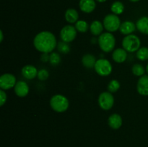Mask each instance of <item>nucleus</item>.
I'll use <instances>...</instances> for the list:
<instances>
[{"mask_svg":"<svg viewBox=\"0 0 148 147\" xmlns=\"http://www.w3.org/2000/svg\"><path fill=\"white\" fill-rule=\"evenodd\" d=\"M35 48L41 53H52L57 46L54 35L49 31H43L38 33L33 40Z\"/></svg>","mask_w":148,"mask_h":147,"instance_id":"f257e3e1","label":"nucleus"},{"mask_svg":"<svg viewBox=\"0 0 148 147\" xmlns=\"http://www.w3.org/2000/svg\"><path fill=\"white\" fill-rule=\"evenodd\" d=\"M98 44L103 51L105 53H109L112 51L115 47V37L109 32L102 33L98 37Z\"/></svg>","mask_w":148,"mask_h":147,"instance_id":"f03ea898","label":"nucleus"},{"mask_svg":"<svg viewBox=\"0 0 148 147\" xmlns=\"http://www.w3.org/2000/svg\"><path fill=\"white\" fill-rule=\"evenodd\" d=\"M69 102L68 99L62 95H53L50 99V106L55 112H65L69 108Z\"/></svg>","mask_w":148,"mask_h":147,"instance_id":"7ed1b4c3","label":"nucleus"},{"mask_svg":"<svg viewBox=\"0 0 148 147\" xmlns=\"http://www.w3.org/2000/svg\"><path fill=\"white\" fill-rule=\"evenodd\" d=\"M140 45L141 42L140 38L136 35H128L124 37L122 40L123 48L130 53L137 51L140 48Z\"/></svg>","mask_w":148,"mask_h":147,"instance_id":"20e7f679","label":"nucleus"},{"mask_svg":"<svg viewBox=\"0 0 148 147\" xmlns=\"http://www.w3.org/2000/svg\"><path fill=\"white\" fill-rule=\"evenodd\" d=\"M103 24L106 30H108L109 33H113L119 30L121 22L119 17L116 14H109L103 19Z\"/></svg>","mask_w":148,"mask_h":147,"instance_id":"39448f33","label":"nucleus"},{"mask_svg":"<svg viewBox=\"0 0 148 147\" xmlns=\"http://www.w3.org/2000/svg\"><path fill=\"white\" fill-rule=\"evenodd\" d=\"M95 70L98 75L101 76H107L112 71V65L108 60L106 59H100L96 61Z\"/></svg>","mask_w":148,"mask_h":147,"instance_id":"423d86ee","label":"nucleus"},{"mask_svg":"<svg viewBox=\"0 0 148 147\" xmlns=\"http://www.w3.org/2000/svg\"><path fill=\"white\" fill-rule=\"evenodd\" d=\"M114 97L112 93L109 92H104L100 95L98 97V105L101 109L108 110L114 106Z\"/></svg>","mask_w":148,"mask_h":147,"instance_id":"0eeeda50","label":"nucleus"},{"mask_svg":"<svg viewBox=\"0 0 148 147\" xmlns=\"http://www.w3.org/2000/svg\"><path fill=\"white\" fill-rule=\"evenodd\" d=\"M77 36V30L74 26L68 24L64 26L60 31V37L62 41L70 43L73 41Z\"/></svg>","mask_w":148,"mask_h":147,"instance_id":"6e6552de","label":"nucleus"},{"mask_svg":"<svg viewBox=\"0 0 148 147\" xmlns=\"http://www.w3.org/2000/svg\"><path fill=\"white\" fill-rule=\"evenodd\" d=\"M17 81L15 76L12 74H4L0 77V87L3 90L10 89L14 87Z\"/></svg>","mask_w":148,"mask_h":147,"instance_id":"1a4fd4ad","label":"nucleus"},{"mask_svg":"<svg viewBox=\"0 0 148 147\" xmlns=\"http://www.w3.org/2000/svg\"><path fill=\"white\" fill-rule=\"evenodd\" d=\"M16 95L20 97H25L29 93V86L24 81H18L14 87Z\"/></svg>","mask_w":148,"mask_h":147,"instance_id":"9d476101","label":"nucleus"},{"mask_svg":"<svg viewBox=\"0 0 148 147\" xmlns=\"http://www.w3.org/2000/svg\"><path fill=\"white\" fill-rule=\"evenodd\" d=\"M137 90L140 95L148 96V75L141 76L137 82Z\"/></svg>","mask_w":148,"mask_h":147,"instance_id":"9b49d317","label":"nucleus"},{"mask_svg":"<svg viewBox=\"0 0 148 147\" xmlns=\"http://www.w3.org/2000/svg\"><path fill=\"white\" fill-rule=\"evenodd\" d=\"M22 74L25 79H33L38 76V72L36 67L33 65H26L22 69Z\"/></svg>","mask_w":148,"mask_h":147,"instance_id":"f8f14e48","label":"nucleus"},{"mask_svg":"<svg viewBox=\"0 0 148 147\" xmlns=\"http://www.w3.org/2000/svg\"><path fill=\"white\" fill-rule=\"evenodd\" d=\"M108 125L111 127L113 129H119L121 127L123 123L122 118L120 115L117 113L112 114L111 115H110L109 118L108 119Z\"/></svg>","mask_w":148,"mask_h":147,"instance_id":"ddd939ff","label":"nucleus"},{"mask_svg":"<svg viewBox=\"0 0 148 147\" xmlns=\"http://www.w3.org/2000/svg\"><path fill=\"white\" fill-rule=\"evenodd\" d=\"M79 6L81 11L85 13H90L94 11L96 4L94 0H80Z\"/></svg>","mask_w":148,"mask_h":147,"instance_id":"4468645a","label":"nucleus"},{"mask_svg":"<svg viewBox=\"0 0 148 147\" xmlns=\"http://www.w3.org/2000/svg\"><path fill=\"white\" fill-rule=\"evenodd\" d=\"M113 60L118 63H123L127 60V51L124 48H116L114 50L112 54Z\"/></svg>","mask_w":148,"mask_h":147,"instance_id":"2eb2a0df","label":"nucleus"},{"mask_svg":"<svg viewBox=\"0 0 148 147\" xmlns=\"http://www.w3.org/2000/svg\"><path fill=\"white\" fill-rule=\"evenodd\" d=\"M136 24L132 21H124L121 24L119 30L122 34L128 35L136 30Z\"/></svg>","mask_w":148,"mask_h":147,"instance_id":"dca6fc26","label":"nucleus"},{"mask_svg":"<svg viewBox=\"0 0 148 147\" xmlns=\"http://www.w3.org/2000/svg\"><path fill=\"white\" fill-rule=\"evenodd\" d=\"M137 29L141 33L148 35V17L144 16L139 19L136 23Z\"/></svg>","mask_w":148,"mask_h":147,"instance_id":"f3484780","label":"nucleus"},{"mask_svg":"<svg viewBox=\"0 0 148 147\" xmlns=\"http://www.w3.org/2000/svg\"><path fill=\"white\" fill-rule=\"evenodd\" d=\"M104 26L101 22L98 21V20H95L91 23L90 26V30L91 33L93 35H101L103 33V30Z\"/></svg>","mask_w":148,"mask_h":147,"instance_id":"a211bd4d","label":"nucleus"},{"mask_svg":"<svg viewBox=\"0 0 148 147\" xmlns=\"http://www.w3.org/2000/svg\"><path fill=\"white\" fill-rule=\"evenodd\" d=\"M78 17L79 14L75 9H68L65 12V19L69 23H76L78 21Z\"/></svg>","mask_w":148,"mask_h":147,"instance_id":"6ab92c4d","label":"nucleus"},{"mask_svg":"<svg viewBox=\"0 0 148 147\" xmlns=\"http://www.w3.org/2000/svg\"><path fill=\"white\" fill-rule=\"evenodd\" d=\"M82 63L85 67L88 68V69H92L95 66L96 59L93 55L85 54L84 55L82 59Z\"/></svg>","mask_w":148,"mask_h":147,"instance_id":"aec40b11","label":"nucleus"},{"mask_svg":"<svg viewBox=\"0 0 148 147\" xmlns=\"http://www.w3.org/2000/svg\"><path fill=\"white\" fill-rule=\"evenodd\" d=\"M111 10L113 12V14L119 15V14H121L123 13L124 10V6L123 3H121V1H114L112 4V5H111Z\"/></svg>","mask_w":148,"mask_h":147,"instance_id":"412c9836","label":"nucleus"},{"mask_svg":"<svg viewBox=\"0 0 148 147\" xmlns=\"http://www.w3.org/2000/svg\"><path fill=\"white\" fill-rule=\"evenodd\" d=\"M75 28L77 31L79 33H86L88 30L89 26H88V22L85 20H78L76 23H75Z\"/></svg>","mask_w":148,"mask_h":147,"instance_id":"4be33fe9","label":"nucleus"},{"mask_svg":"<svg viewBox=\"0 0 148 147\" xmlns=\"http://www.w3.org/2000/svg\"><path fill=\"white\" fill-rule=\"evenodd\" d=\"M132 73L134 74L135 76H143L145 75V67L142 64L140 63H136L132 66Z\"/></svg>","mask_w":148,"mask_h":147,"instance_id":"5701e85b","label":"nucleus"},{"mask_svg":"<svg viewBox=\"0 0 148 147\" xmlns=\"http://www.w3.org/2000/svg\"><path fill=\"white\" fill-rule=\"evenodd\" d=\"M137 58L140 61L148 60V48H140L137 51Z\"/></svg>","mask_w":148,"mask_h":147,"instance_id":"b1692460","label":"nucleus"},{"mask_svg":"<svg viewBox=\"0 0 148 147\" xmlns=\"http://www.w3.org/2000/svg\"><path fill=\"white\" fill-rule=\"evenodd\" d=\"M120 88V83L119 81L116 79H113L108 83V91L111 93L116 92Z\"/></svg>","mask_w":148,"mask_h":147,"instance_id":"393cba45","label":"nucleus"},{"mask_svg":"<svg viewBox=\"0 0 148 147\" xmlns=\"http://www.w3.org/2000/svg\"><path fill=\"white\" fill-rule=\"evenodd\" d=\"M57 48L59 52L62 53H68L70 51V47L66 42H59L57 45Z\"/></svg>","mask_w":148,"mask_h":147,"instance_id":"a878e982","label":"nucleus"},{"mask_svg":"<svg viewBox=\"0 0 148 147\" xmlns=\"http://www.w3.org/2000/svg\"><path fill=\"white\" fill-rule=\"evenodd\" d=\"M49 62L53 66H56L61 62V57L59 54L55 52H52L50 54V59H49Z\"/></svg>","mask_w":148,"mask_h":147,"instance_id":"bb28decb","label":"nucleus"},{"mask_svg":"<svg viewBox=\"0 0 148 147\" xmlns=\"http://www.w3.org/2000/svg\"><path fill=\"white\" fill-rule=\"evenodd\" d=\"M38 78L40 81H45L49 78V74L46 69H40L38 72Z\"/></svg>","mask_w":148,"mask_h":147,"instance_id":"cd10ccee","label":"nucleus"},{"mask_svg":"<svg viewBox=\"0 0 148 147\" xmlns=\"http://www.w3.org/2000/svg\"><path fill=\"white\" fill-rule=\"evenodd\" d=\"M7 94L4 92V90L1 89L0 90V105L3 106L5 104L6 101H7Z\"/></svg>","mask_w":148,"mask_h":147,"instance_id":"c85d7f7f","label":"nucleus"},{"mask_svg":"<svg viewBox=\"0 0 148 147\" xmlns=\"http://www.w3.org/2000/svg\"><path fill=\"white\" fill-rule=\"evenodd\" d=\"M49 59H50V55H49V53H43V55L40 57V60L43 62V63H46V62L49 61Z\"/></svg>","mask_w":148,"mask_h":147,"instance_id":"c756f323","label":"nucleus"},{"mask_svg":"<svg viewBox=\"0 0 148 147\" xmlns=\"http://www.w3.org/2000/svg\"><path fill=\"white\" fill-rule=\"evenodd\" d=\"M0 35H1V39H0V42H2L3 41V39H4V35H3V32L0 31Z\"/></svg>","mask_w":148,"mask_h":147,"instance_id":"7c9ffc66","label":"nucleus"},{"mask_svg":"<svg viewBox=\"0 0 148 147\" xmlns=\"http://www.w3.org/2000/svg\"><path fill=\"white\" fill-rule=\"evenodd\" d=\"M97 1H98V2H101V3H103V2H105L106 0H97Z\"/></svg>","mask_w":148,"mask_h":147,"instance_id":"2f4dec72","label":"nucleus"},{"mask_svg":"<svg viewBox=\"0 0 148 147\" xmlns=\"http://www.w3.org/2000/svg\"><path fill=\"white\" fill-rule=\"evenodd\" d=\"M130 1H132V2H137V1H139L140 0H130Z\"/></svg>","mask_w":148,"mask_h":147,"instance_id":"473e14b6","label":"nucleus"},{"mask_svg":"<svg viewBox=\"0 0 148 147\" xmlns=\"http://www.w3.org/2000/svg\"><path fill=\"white\" fill-rule=\"evenodd\" d=\"M146 71H147V74H148V63H147V66H146Z\"/></svg>","mask_w":148,"mask_h":147,"instance_id":"72a5a7b5","label":"nucleus"}]
</instances>
